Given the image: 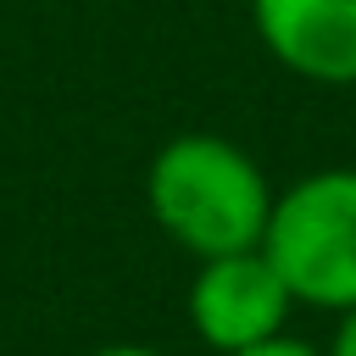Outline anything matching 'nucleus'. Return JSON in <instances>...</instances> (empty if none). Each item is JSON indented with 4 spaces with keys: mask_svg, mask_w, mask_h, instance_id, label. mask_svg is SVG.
I'll return each instance as SVG.
<instances>
[{
    "mask_svg": "<svg viewBox=\"0 0 356 356\" xmlns=\"http://www.w3.org/2000/svg\"><path fill=\"white\" fill-rule=\"evenodd\" d=\"M328 356H356V306H345V312H339V328H334Z\"/></svg>",
    "mask_w": 356,
    "mask_h": 356,
    "instance_id": "nucleus-6",
    "label": "nucleus"
},
{
    "mask_svg": "<svg viewBox=\"0 0 356 356\" xmlns=\"http://www.w3.org/2000/svg\"><path fill=\"white\" fill-rule=\"evenodd\" d=\"M145 200L161 234L200 261L261 245L273 211V189L261 167L222 134L167 139L145 172Z\"/></svg>",
    "mask_w": 356,
    "mask_h": 356,
    "instance_id": "nucleus-1",
    "label": "nucleus"
},
{
    "mask_svg": "<svg viewBox=\"0 0 356 356\" xmlns=\"http://www.w3.org/2000/svg\"><path fill=\"white\" fill-rule=\"evenodd\" d=\"M95 356H161V350H150V345H106Z\"/></svg>",
    "mask_w": 356,
    "mask_h": 356,
    "instance_id": "nucleus-7",
    "label": "nucleus"
},
{
    "mask_svg": "<svg viewBox=\"0 0 356 356\" xmlns=\"http://www.w3.org/2000/svg\"><path fill=\"white\" fill-rule=\"evenodd\" d=\"M278 67L312 83H356V0H250Z\"/></svg>",
    "mask_w": 356,
    "mask_h": 356,
    "instance_id": "nucleus-4",
    "label": "nucleus"
},
{
    "mask_svg": "<svg viewBox=\"0 0 356 356\" xmlns=\"http://www.w3.org/2000/svg\"><path fill=\"white\" fill-rule=\"evenodd\" d=\"M289 306H295V295H289V284L278 278V267L267 261L261 245L228 250V256H206L195 284H189V323L222 356L284 334Z\"/></svg>",
    "mask_w": 356,
    "mask_h": 356,
    "instance_id": "nucleus-3",
    "label": "nucleus"
},
{
    "mask_svg": "<svg viewBox=\"0 0 356 356\" xmlns=\"http://www.w3.org/2000/svg\"><path fill=\"white\" fill-rule=\"evenodd\" d=\"M261 250L300 306H356V167H328L273 195Z\"/></svg>",
    "mask_w": 356,
    "mask_h": 356,
    "instance_id": "nucleus-2",
    "label": "nucleus"
},
{
    "mask_svg": "<svg viewBox=\"0 0 356 356\" xmlns=\"http://www.w3.org/2000/svg\"><path fill=\"white\" fill-rule=\"evenodd\" d=\"M234 356H328V350H312L306 339L273 334V339H261V345H250V350H234Z\"/></svg>",
    "mask_w": 356,
    "mask_h": 356,
    "instance_id": "nucleus-5",
    "label": "nucleus"
}]
</instances>
